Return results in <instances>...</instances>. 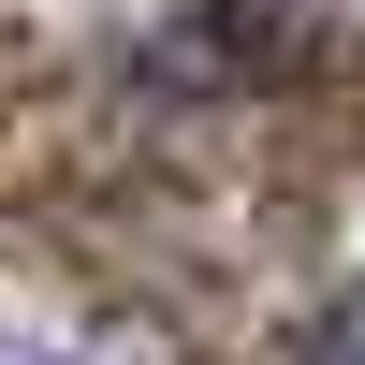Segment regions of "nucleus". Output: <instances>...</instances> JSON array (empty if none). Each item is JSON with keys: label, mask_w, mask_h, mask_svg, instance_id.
<instances>
[{"label": "nucleus", "mask_w": 365, "mask_h": 365, "mask_svg": "<svg viewBox=\"0 0 365 365\" xmlns=\"http://www.w3.org/2000/svg\"><path fill=\"white\" fill-rule=\"evenodd\" d=\"M336 365H365V336H351V351H336Z\"/></svg>", "instance_id": "nucleus-1"}]
</instances>
